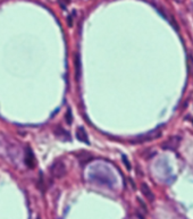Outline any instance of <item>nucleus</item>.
I'll return each instance as SVG.
<instances>
[{"label": "nucleus", "instance_id": "f257e3e1", "mask_svg": "<svg viewBox=\"0 0 193 219\" xmlns=\"http://www.w3.org/2000/svg\"><path fill=\"white\" fill-rule=\"evenodd\" d=\"M51 175L56 178H62L66 174V165L62 160H56L50 167Z\"/></svg>", "mask_w": 193, "mask_h": 219}, {"label": "nucleus", "instance_id": "f03ea898", "mask_svg": "<svg viewBox=\"0 0 193 219\" xmlns=\"http://www.w3.org/2000/svg\"><path fill=\"white\" fill-rule=\"evenodd\" d=\"M161 135V130H154L152 132L148 134H143V135H139L137 137H134L133 140H131V143H144V142H148V141H151V140H154V139H158L159 136Z\"/></svg>", "mask_w": 193, "mask_h": 219}, {"label": "nucleus", "instance_id": "7ed1b4c3", "mask_svg": "<svg viewBox=\"0 0 193 219\" xmlns=\"http://www.w3.org/2000/svg\"><path fill=\"white\" fill-rule=\"evenodd\" d=\"M181 143V139L178 136H173L167 140L166 142L163 144V149H167V150H176L180 147Z\"/></svg>", "mask_w": 193, "mask_h": 219}, {"label": "nucleus", "instance_id": "20e7f679", "mask_svg": "<svg viewBox=\"0 0 193 219\" xmlns=\"http://www.w3.org/2000/svg\"><path fill=\"white\" fill-rule=\"evenodd\" d=\"M24 161L26 163V166L30 169H33L35 167V157H34V153L31 150V148L27 147L25 149V157H24Z\"/></svg>", "mask_w": 193, "mask_h": 219}, {"label": "nucleus", "instance_id": "39448f33", "mask_svg": "<svg viewBox=\"0 0 193 219\" xmlns=\"http://www.w3.org/2000/svg\"><path fill=\"white\" fill-rule=\"evenodd\" d=\"M141 192L143 193V195L146 196L147 200H148L149 202H153L154 200V194L152 193L151 189L147 185L146 183H142L141 184Z\"/></svg>", "mask_w": 193, "mask_h": 219}, {"label": "nucleus", "instance_id": "423d86ee", "mask_svg": "<svg viewBox=\"0 0 193 219\" xmlns=\"http://www.w3.org/2000/svg\"><path fill=\"white\" fill-rule=\"evenodd\" d=\"M76 137L80 140L81 142H84V143H86V144H89L90 143L89 136H88V134H86L85 130H84L83 127H78L76 130Z\"/></svg>", "mask_w": 193, "mask_h": 219}, {"label": "nucleus", "instance_id": "0eeeda50", "mask_svg": "<svg viewBox=\"0 0 193 219\" xmlns=\"http://www.w3.org/2000/svg\"><path fill=\"white\" fill-rule=\"evenodd\" d=\"M74 66H75V75H76V80H80L81 77V58L78 55H75L74 58Z\"/></svg>", "mask_w": 193, "mask_h": 219}, {"label": "nucleus", "instance_id": "6e6552de", "mask_svg": "<svg viewBox=\"0 0 193 219\" xmlns=\"http://www.w3.org/2000/svg\"><path fill=\"white\" fill-rule=\"evenodd\" d=\"M55 134H56L57 136H59V137H67V139H69L71 136H69V134L66 132L65 130H62V127H58V128H56V131H55Z\"/></svg>", "mask_w": 193, "mask_h": 219}, {"label": "nucleus", "instance_id": "1a4fd4ad", "mask_svg": "<svg viewBox=\"0 0 193 219\" xmlns=\"http://www.w3.org/2000/svg\"><path fill=\"white\" fill-rule=\"evenodd\" d=\"M65 120L66 123L68 125H71L72 123H73V115H72V110L71 109H67V111H66L65 114Z\"/></svg>", "mask_w": 193, "mask_h": 219}, {"label": "nucleus", "instance_id": "9d476101", "mask_svg": "<svg viewBox=\"0 0 193 219\" xmlns=\"http://www.w3.org/2000/svg\"><path fill=\"white\" fill-rule=\"evenodd\" d=\"M122 159H123V161H124V163H125V166H126V168H127V169H131V163H130V161L127 160V158L125 157V156H123Z\"/></svg>", "mask_w": 193, "mask_h": 219}, {"label": "nucleus", "instance_id": "9b49d317", "mask_svg": "<svg viewBox=\"0 0 193 219\" xmlns=\"http://www.w3.org/2000/svg\"><path fill=\"white\" fill-rule=\"evenodd\" d=\"M73 16H74V14L69 15L68 18H67V23H68V26H73Z\"/></svg>", "mask_w": 193, "mask_h": 219}, {"label": "nucleus", "instance_id": "f8f14e48", "mask_svg": "<svg viewBox=\"0 0 193 219\" xmlns=\"http://www.w3.org/2000/svg\"><path fill=\"white\" fill-rule=\"evenodd\" d=\"M60 1V3H62V6H64V5H67V3H69V1H71V0H59Z\"/></svg>", "mask_w": 193, "mask_h": 219}, {"label": "nucleus", "instance_id": "ddd939ff", "mask_svg": "<svg viewBox=\"0 0 193 219\" xmlns=\"http://www.w3.org/2000/svg\"><path fill=\"white\" fill-rule=\"evenodd\" d=\"M191 123H192V124H193V117H192V118H191Z\"/></svg>", "mask_w": 193, "mask_h": 219}]
</instances>
